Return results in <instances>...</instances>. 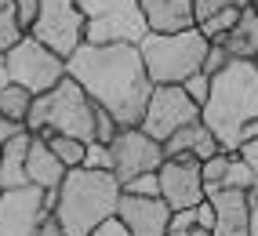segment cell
<instances>
[{
  "label": "cell",
  "instance_id": "1",
  "mask_svg": "<svg viewBox=\"0 0 258 236\" xmlns=\"http://www.w3.org/2000/svg\"><path fill=\"white\" fill-rule=\"evenodd\" d=\"M66 76H73L84 95L120 127H139L153 95L139 44H80L66 58Z\"/></svg>",
  "mask_w": 258,
  "mask_h": 236
},
{
  "label": "cell",
  "instance_id": "2",
  "mask_svg": "<svg viewBox=\"0 0 258 236\" xmlns=\"http://www.w3.org/2000/svg\"><path fill=\"white\" fill-rule=\"evenodd\" d=\"M254 120H258V62L229 58L211 76V91L200 109V124L215 134L226 153H236L240 134Z\"/></svg>",
  "mask_w": 258,
  "mask_h": 236
},
{
  "label": "cell",
  "instance_id": "3",
  "mask_svg": "<svg viewBox=\"0 0 258 236\" xmlns=\"http://www.w3.org/2000/svg\"><path fill=\"white\" fill-rule=\"evenodd\" d=\"M120 182L113 171H88V167H73L66 171L62 185L55 189V222L62 225V236H88L98 222L116 214L120 200Z\"/></svg>",
  "mask_w": 258,
  "mask_h": 236
},
{
  "label": "cell",
  "instance_id": "4",
  "mask_svg": "<svg viewBox=\"0 0 258 236\" xmlns=\"http://www.w3.org/2000/svg\"><path fill=\"white\" fill-rule=\"evenodd\" d=\"M26 131L37 134V138L70 134V138H80V142H95V102L84 95V88L73 76H66L51 91L33 98Z\"/></svg>",
  "mask_w": 258,
  "mask_h": 236
},
{
  "label": "cell",
  "instance_id": "5",
  "mask_svg": "<svg viewBox=\"0 0 258 236\" xmlns=\"http://www.w3.org/2000/svg\"><path fill=\"white\" fill-rule=\"evenodd\" d=\"M208 37L193 26L182 33H146L139 40V55L146 65V76L153 88H164V84H182L200 73L204 55H208Z\"/></svg>",
  "mask_w": 258,
  "mask_h": 236
},
{
  "label": "cell",
  "instance_id": "6",
  "mask_svg": "<svg viewBox=\"0 0 258 236\" xmlns=\"http://www.w3.org/2000/svg\"><path fill=\"white\" fill-rule=\"evenodd\" d=\"M84 15V44H139L146 37V19L139 0H77Z\"/></svg>",
  "mask_w": 258,
  "mask_h": 236
},
{
  "label": "cell",
  "instance_id": "7",
  "mask_svg": "<svg viewBox=\"0 0 258 236\" xmlns=\"http://www.w3.org/2000/svg\"><path fill=\"white\" fill-rule=\"evenodd\" d=\"M4 62H8L11 84L26 88L29 95H44V91L55 88L58 80H66V58H58L55 51H47V47L37 44L29 33L4 55Z\"/></svg>",
  "mask_w": 258,
  "mask_h": 236
},
{
  "label": "cell",
  "instance_id": "8",
  "mask_svg": "<svg viewBox=\"0 0 258 236\" xmlns=\"http://www.w3.org/2000/svg\"><path fill=\"white\" fill-rule=\"evenodd\" d=\"M84 29H88V22H84L77 0H40V11H37L29 37L44 44L47 51H55L58 58H70L84 44Z\"/></svg>",
  "mask_w": 258,
  "mask_h": 236
},
{
  "label": "cell",
  "instance_id": "9",
  "mask_svg": "<svg viewBox=\"0 0 258 236\" xmlns=\"http://www.w3.org/2000/svg\"><path fill=\"white\" fill-rule=\"evenodd\" d=\"M197 120H200V106L189 102V95L178 88V84H164V88H153L139 127L149 134V138H157L164 145L175 131L197 124Z\"/></svg>",
  "mask_w": 258,
  "mask_h": 236
},
{
  "label": "cell",
  "instance_id": "10",
  "mask_svg": "<svg viewBox=\"0 0 258 236\" xmlns=\"http://www.w3.org/2000/svg\"><path fill=\"white\" fill-rule=\"evenodd\" d=\"M109 153H113V175L116 182H127V178H139L149 171H160L164 164V145L157 138H149L142 127H120L116 138L109 142Z\"/></svg>",
  "mask_w": 258,
  "mask_h": 236
},
{
  "label": "cell",
  "instance_id": "11",
  "mask_svg": "<svg viewBox=\"0 0 258 236\" xmlns=\"http://www.w3.org/2000/svg\"><path fill=\"white\" fill-rule=\"evenodd\" d=\"M44 214H51V207L40 189H0V236H37Z\"/></svg>",
  "mask_w": 258,
  "mask_h": 236
},
{
  "label": "cell",
  "instance_id": "12",
  "mask_svg": "<svg viewBox=\"0 0 258 236\" xmlns=\"http://www.w3.org/2000/svg\"><path fill=\"white\" fill-rule=\"evenodd\" d=\"M157 178H160V200L171 211H185V207H197L200 200H208L204 182H200V160L193 156L164 160Z\"/></svg>",
  "mask_w": 258,
  "mask_h": 236
},
{
  "label": "cell",
  "instance_id": "13",
  "mask_svg": "<svg viewBox=\"0 0 258 236\" xmlns=\"http://www.w3.org/2000/svg\"><path fill=\"white\" fill-rule=\"evenodd\" d=\"M116 218L127 225L131 236H167L171 207L164 204L160 196H131V193H120Z\"/></svg>",
  "mask_w": 258,
  "mask_h": 236
},
{
  "label": "cell",
  "instance_id": "14",
  "mask_svg": "<svg viewBox=\"0 0 258 236\" xmlns=\"http://www.w3.org/2000/svg\"><path fill=\"white\" fill-rule=\"evenodd\" d=\"M208 200L215 207L211 236H251V200H247V193L218 189Z\"/></svg>",
  "mask_w": 258,
  "mask_h": 236
},
{
  "label": "cell",
  "instance_id": "15",
  "mask_svg": "<svg viewBox=\"0 0 258 236\" xmlns=\"http://www.w3.org/2000/svg\"><path fill=\"white\" fill-rule=\"evenodd\" d=\"M139 11L149 33H182L193 29V0H139Z\"/></svg>",
  "mask_w": 258,
  "mask_h": 236
},
{
  "label": "cell",
  "instance_id": "16",
  "mask_svg": "<svg viewBox=\"0 0 258 236\" xmlns=\"http://www.w3.org/2000/svg\"><path fill=\"white\" fill-rule=\"evenodd\" d=\"M215 153H226V149L218 145V138L204 127L200 120L197 124H189L182 131H175L171 138L164 142V160H175V156H193V160H211Z\"/></svg>",
  "mask_w": 258,
  "mask_h": 236
},
{
  "label": "cell",
  "instance_id": "17",
  "mask_svg": "<svg viewBox=\"0 0 258 236\" xmlns=\"http://www.w3.org/2000/svg\"><path fill=\"white\" fill-rule=\"evenodd\" d=\"M62 178H66V167L58 164L55 153H51V145L33 134L29 156H26V182L33 185V189H40V193H55L62 185Z\"/></svg>",
  "mask_w": 258,
  "mask_h": 236
},
{
  "label": "cell",
  "instance_id": "18",
  "mask_svg": "<svg viewBox=\"0 0 258 236\" xmlns=\"http://www.w3.org/2000/svg\"><path fill=\"white\" fill-rule=\"evenodd\" d=\"M222 51H226L229 58H240V62H258V15L254 8H240L233 29L226 33V37L218 40Z\"/></svg>",
  "mask_w": 258,
  "mask_h": 236
},
{
  "label": "cell",
  "instance_id": "19",
  "mask_svg": "<svg viewBox=\"0 0 258 236\" xmlns=\"http://www.w3.org/2000/svg\"><path fill=\"white\" fill-rule=\"evenodd\" d=\"M29 142H33V134H29L26 127H19V131L4 142V149H0V189H22V185H29V182H26Z\"/></svg>",
  "mask_w": 258,
  "mask_h": 236
},
{
  "label": "cell",
  "instance_id": "20",
  "mask_svg": "<svg viewBox=\"0 0 258 236\" xmlns=\"http://www.w3.org/2000/svg\"><path fill=\"white\" fill-rule=\"evenodd\" d=\"M33 98H37V95H29L26 88H19V84H8V88L0 91V116H4V120H11V124H19V127H26V116H29Z\"/></svg>",
  "mask_w": 258,
  "mask_h": 236
},
{
  "label": "cell",
  "instance_id": "21",
  "mask_svg": "<svg viewBox=\"0 0 258 236\" xmlns=\"http://www.w3.org/2000/svg\"><path fill=\"white\" fill-rule=\"evenodd\" d=\"M44 142L51 145V153L58 156V164L66 167V171H73V167H80V164H84V145H88V142L70 138V134H47Z\"/></svg>",
  "mask_w": 258,
  "mask_h": 236
},
{
  "label": "cell",
  "instance_id": "22",
  "mask_svg": "<svg viewBox=\"0 0 258 236\" xmlns=\"http://www.w3.org/2000/svg\"><path fill=\"white\" fill-rule=\"evenodd\" d=\"M229 156L233 153H215L211 160L200 164V182H204V193H218L222 185H226V167H229Z\"/></svg>",
  "mask_w": 258,
  "mask_h": 236
},
{
  "label": "cell",
  "instance_id": "23",
  "mask_svg": "<svg viewBox=\"0 0 258 236\" xmlns=\"http://www.w3.org/2000/svg\"><path fill=\"white\" fill-rule=\"evenodd\" d=\"M222 189H233V193H251L254 189V182H251V171H247V164L240 160L236 153L229 156V167H226V185Z\"/></svg>",
  "mask_w": 258,
  "mask_h": 236
},
{
  "label": "cell",
  "instance_id": "24",
  "mask_svg": "<svg viewBox=\"0 0 258 236\" xmlns=\"http://www.w3.org/2000/svg\"><path fill=\"white\" fill-rule=\"evenodd\" d=\"M80 167H88V171H113V153H109V145L88 142V145H84V164H80Z\"/></svg>",
  "mask_w": 258,
  "mask_h": 236
},
{
  "label": "cell",
  "instance_id": "25",
  "mask_svg": "<svg viewBox=\"0 0 258 236\" xmlns=\"http://www.w3.org/2000/svg\"><path fill=\"white\" fill-rule=\"evenodd\" d=\"M26 37V33L19 29V22H15V15H11V8H4L0 11V55H8L15 44H19Z\"/></svg>",
  "mask_w": 258,
  "mask_h": 236
},
{
  "label": "cell",
  "instance_id": "26",
  "mask_svg": "<svg viewBox=\"0 0 258 236\" xmlns=\"http://www.w3.org/2000/svg\"><path fill=\"white\" fill-rule=\"evenodd\" d=\"M120 189L131 193V196H160V178H157V171H149V175H139V178L120 182Z\"/></svg>",
  "mask_w": 258,
  "mask_h": 236
},
{
  "label": "cell",
  "instance_id": "27",
  "mask_svg": "<svg viewBox=\"0 0 258 236\" xmlns=\"http://www.w3.org/2000/svg\"><path fill=\"white\" fill-rule=\"evenodd\" d=\"M37 11H40V0H11V15H15V22H19L22 33L33 29V22H37Z\"/></svg>",
  "mask_w": 258,
  "mask_h": 236
},
{
  "label": "cell",
  "instance_id": "28",
  "mask_svg": "<svg viewBox=\"0 0 258 236\" xmlns=\"http://www.w3.org/2000/svg\"><path fill=\"white\" fill-rule=\"evenodd\" d=\"M182 91L189 95V102H193V106H200V109H204V102H208V91H211V76L193 73V76L182 84Z\"/></svg>",
  "mask_w": 258,
  "mask_h": 236
},
{
  "label": "cell",
  "instance_id": "29",
  "mask_svg": "<svg viewBox=\"0 0 258 236\" xmlns=\"http://www.w3.org/2000/svg\"><path fill=\"white\" fill-rule=\"evenodd\" d=\"M116 131H120V124L113 120V116H109L106 109H98V106H95V142L109 145V142L116 138Z\"/></svg>",
  "mask_w": 258,
  "mask_h": 236
},
{
  "label": "cell",
  "instance_id": "30",
  "mask_svg": "<svg viewBox=\"0 0 258 236\" xmlns=\"http://www.w3.org/2000/svg\"><path fill=\"white\" fill-rule=\"evenodd\" d=\"M189 229H197L193 207H185V211H171V222H167V236H189Z\"/></svg>",
  "mask_w": 258,
  "mask_h": 236
},
{
  "label": "cell",
  "instance_id": "31",
  "mask_svg": "<svg viewBox=\"0 0 258 236\" xmlns=\"http://www.w3.org/2000/svg\"><path fill=\"white\" fill-rule=\"evenodd\" d=\"M226 62H229V55L222 51V44H208V55H204V65H200V73H204V76H215V73H218Z\"/></svg>",
  "mask_w": 258,
  "mask_h": 236
},
{
  "label": "cell",
  "instance_id": "32",
  "mask_svg": "<svg viewBox=\"0 0 258 236\" xmlns=\"http://www.w3.org/2000/svg\"><path fill=\"white\" fill-rule=\"evenodd\" d=\"M236 156L247 164V171H251V182H254V189H258V138L244 142V145L236 149Z\"/></svg>",
  "mask_w": 258,
  "mask_h": 236
},
{
  "label": "cell",
  "instance_id": "33",
  "mask_svg": "<svg viewBox=\"0 0 258 236\" xmlns=\"http://www.w3.org/2000/svg\"><path fill=\"white\" fill-rule=\"evenodd\" d=\"M88 236H131V232H127V225L120 222L116 214H109L106 222H98V225H95V229H91Z\"/></svg>",
  "mask_w": 258,
  "mask_h": 236
},
{
  "label": "cell",
  "instance_id": "34",
  "mask_svg": "<svg viewBox=\"0 0 258 236\" xmlns=\"http://www.w3.org/2000/svg\"><path fill=\"white\" fill-rule=\"evenodd\" d=\"M193 218H197V229H211V225H215V207H211V200H200V204L193 207Z\"/></svg>",
  "mask_w": 258,
  "mask_h": 236
},
{
  "label": "cell",
  "instance_id": "35",
  "mask_svg": "<svg viewBox=\"0 0 258 236\" xmlns=\"http://www.w3.org/2000/svg\"><path fill=\"white\" fill-rule=\"evenodd\" d=\"M247 200H251V236H258V189H251Z\"/></svg>",
  "mask_w": 258,
  "mask_h": 236
},
{
  "label": "cell",
  "instance_id": "36",
  "mask_svg": "<svg viewBox=\"0 0 258 236\" xmlns=\"http://www.w3.org/2000/svg\"><path fill=\"white\" fill-rule=\"evenodd\" d=\"M15 131H19V124H11V120H4V116H0V149H4V142L11 138Z\"/></svg>",
  "mask_w": 258,
  "mask_h": 236
},
{
  "label": "cell",
  "instance_id": "37",
  "mask_svg": "<svg viewBox=\"0 0 258 236\" xmlns=\"http://www.w3.org/2000/svg\"><path fill=\"white\" fill-rule=\"evenodd\" d=\"M11 84V76H8V62H4V55H0V91H4Z\"/></svg>",
  "mask_w": 258,
  "mask_h": 236
},
{
  "label": "cell",
  "instance_id": "38",
  "mask_svg": "<svg viewBox=\"0 0 258 236\" xmlns=\"http://www.w3.org/2000/svg\"><path fill=\"white\" fill-rule=\"evenodd\" d=\"M189 236H211V229H189Z\"/></svg>",
  "mask_w": 258,
  "mask_h": 236
},
{
  "label": "cell",
  "instance_id": "39",
  "mask_svg": "<svg viewBox=\"0 0 258 236\" xmlns=\"http://www.w3.org/2000/svg\"><path fill=\"white\" fill-rule=\"evenodd\" d=\"M4 8H11V0H0V11H4Z\"/></svg>",
  "mask_w": 258,
  "mask_h": 236
},
{
  "label": "cell",
  "instance_id": "40",
  "mask_svg": "<svg viewBox=\"0 0 258 236\" xmlns=\"http://www.w3.org/2000/svg\"><path fill=\"white\" fill-rule=\"evenodd\" d=\"M251 8H254V15H258V0H251Z\"/></svg>",
  "mask_w": 258,
  "mask_h": 236
}]
</instances>
